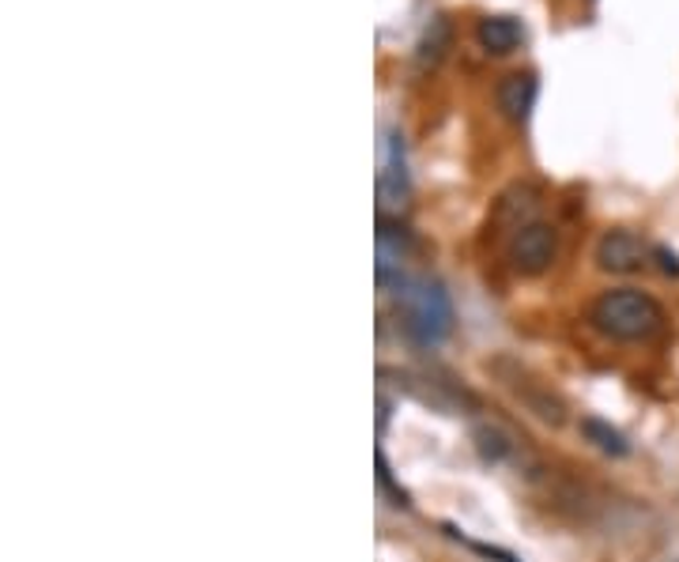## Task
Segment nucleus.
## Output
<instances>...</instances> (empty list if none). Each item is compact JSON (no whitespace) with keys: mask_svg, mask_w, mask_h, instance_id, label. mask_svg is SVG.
<instances>
[{"mask_svg":"<svg viewBox=\"0 0 679 562\" xmlns=\"http://www.w3.org/2000/svg\"><path fill=\"white\" fill-rule=\"evenodd\" d=\"M475 38H480V46L488 49V54H514L525 42V27L514 15H488V20H480V27H475Z\"/></svg>","mask_w":679,"mask_h":562,"instance_id":"8","label":"nucleus"},{"mask_svg":"<svg viewBox=\"0 0 679 562\" xmlns=\"http://www.w3.org/2000/svg\"><path fill=\"white\" fill-rule=\"evenodd\" d=\"M510 265H514L522 276H540V272L551 268V261L559 257V231L551 223H528L510 239Z\"/></svg>","mask_w":679,"mask_h":562,"instance_id":"3","label":"nucleus"},{"mask_svg":"<svg viewBox=\"0 0 679 562\" xmlns=\"http://www.w3.org/2000/svg\"><path fill=\"white\" fill-rule=\"evenodd\" d=\"M377 200H382V208H404V200H408V166H404L401 133H385L382 170H377Z\"/></svg>","mask_w":679,"mask_h":562,"instance_id":"6","label":"nucleus"},{"mask_svg":"<svg viewBox=\"0 0 679 562\" xmlns=\"http://www.w3.org/2000/svg\"><path fill=\"white\" fill-rule=\"evenodd\" d=\"M654 257H657V265L665 276H679V257L668 250V245H654Z\"/></svg>","mask_w":679,"mask_h":562,"instance_id":"14","label":"nucleus"},{"mask_svg":"<svg viewBox=\"0 0 679 562\" xmlns=\"http://www.w3.org/2000/svg\"><path fill=\"white\" fill-rule=\"evenodd\" d=\"M377 487H382V491H390V495H393V506H412L408 491H404L401 483L393 480L390 461H385V453H382V450H377Z\"/></svg>","mask_w":679,"mask_h":562,"instance_id":"13","label":"nucleus"},{"mask_svg":"<svg viewBox=\"0 0 679 562\" xmlns=\"http://www.w3.org/2000/svg\"><path fill=\"white\" fill-rule=\"evenodd\" d=\"M412 253V231L401 219L382 216L377 219V284L401 287L404 284V261Z\"/></svg>","mask_w":679,"mask_h":562,"instance_id":"4","label":"nucleus"},{"mask_svg":"<svg viewBox=\"0 0 679 562\" xmlns=\"http://www.w3.org/2000/svg\"><path fill=\"white\" fill-rule=\"evenodd\" d=\"M581 434H585L589 442H593L596 450L607 453V456H627L631 453L627 438H623L612 423H604V419H593V416L581 419Z\"/></svg>","mask_w":679,"mask_h":562,"instance_id":"11","label":"nucleus"},{"mask_svg":"<svg viewBox=\"0 0 679 562\" xmlns=\"http://www.w3.org/2000/svg\"><path fill=\"white\" fill-rule=\"evenodd\" d=\"M396 310H401V324L408 332V340L419 348L442 344L449 332H453V302H449V291L430 276L404 279L396 287Z\"/></svg>","mask_w":679,"mask_h":562,"instance_id":"2","label":"nucleus"},{"mask_svg":"<svg viewBox=\"0 0 679 562\" xmlns=\"http://www.w3.org/2000/svg\"><path fill=\"white\" fill-rule=\"evenodd\" d=\"M654 257V245H646L634 231H607L601 242H596V265L604 272H638L646 261Z\"/></svg>","mask_w":679,"mask_h":562,"instance_id":"5","label":"nucleus"},{"mask_svg":"<svg viewBox=\"0 0 679 562\" xmlns=\"http://www.w3.org/2000/svg\"><path fill=\"white\" fill-rule=\"evenodd\" d=\"M449 38H453V27H449V20H446V15H435V20L423 27L419 42H416V65L419 68H435L438 60L446 57Z\"/></svg>","mask_w":679,"mask_h":562,"instance_id":"10","label":"nucleus"},{"mask_svg":"<svg viewBox=\"0 0 679 562\" xmlns=\"http://www.w3.org/2000/svg\"><path fill=\"white\" fill-rule=\"evenodd\" d=\"M472 438H475V450H480L483 461H506V456L514 453V442H510V438L502 434L499 427H491V423L475 427Z\"/></svg>","mask_w":679,"mask_h":562,"instance_id":"12","label":"nucleus"},{"mask_svg":"<svg viewBox=\"0 0 679 562\" xmlns=\"http://www.w3.org/2000/svg\"><path fill=\"white\" fill-rule=\"evenodd\" d=\"M536 189L533 186H514L510 192H502L499 197V208H495V219L499 223H506L510 231H522V227L536 223Z\"/></svg>","mask_w":679,"mask_h":562,"instance_id":"9","label":"nucleus"},{"mask_svg":"<svg viewBox=\"0 0 679 562\" xmlns=\"http://www.w3.org/2000/svg\"><path fill=\"white\" fill-rule=\"evenodd\" d=\"M536 95H540V84H536L533 73H510L506 80L499 84L495 102H499L502 118L514 121V125H525L528 113L536 107Z\"/></svg>","mask_w":679,"mask_h":562,"instance_id":"7","label":"nucleus"},{"mask_svg":"<svg viewBox=\"0 0 679 562\" xmlns=\"http://www.w3.org/2000/svg\"><path fill=\"white\" fill-rule=\"evenodd\" d=\"M589 321L612 340L623 344H638V340H654L665 329V306L654 295L638 291V287H615L604 291L589 310Z\"/></svg>","mask_w":679,"mask_h":562,"instance_id":"1","label":"nucleus"}]
</instances>
